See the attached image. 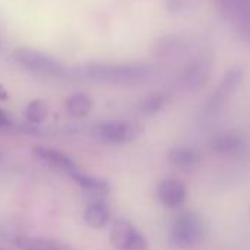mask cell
Here are the masks:
<instances>
[{
    "label": "cell",
    "mask_w": 250,
    "mask_h": 250,
    "mask_svg": "<svg viewBox=\"0 0 250 250\" xmlns=\"http://www.w3.org/2000/svg\"><path fill=\"white\" fill-rule=\"evenodd\" d=\"M155 75L152 66L145 64H105L94 63L76 72V78L111 85H141Z\"/></svg>",
    "instance_id": "6da1fadb"
},
{
    "label": "cell",
    "mask_w": 250,
    "mask_h": 250,
    "mask_svg": "<svg viewBox=\"0 0 250 250\" xmlns=\"http://www.w3.org/2000/svg\"><path fill=\"white\" fill-rule=\"evenodd\" d=\"M207 231V224L199 214L183 212L171 226L170 243L176 249H192L205 240Z\"/></svg>",
    "instance_id": "7a4b0ae2"
},
{
    "label": "cell",
    "mask_w": 250,
    "mask_h": 250,
    "mask_svg": "<svg viewBox=\"0 0 250 250\" xmlns=\"http://www.w3.org/2000/svg\"><path fill=\"white\" fill-rule=\"evenodd\" d=\"M142 127L130 120H105L92 127V135L104 144L122 145L135 141Z\"/></svg>",
    "instance_id": "3957f363"
},
{
    "label": "cell",
    "mask_w": 250,
    "mask_h": 250,
    "mask_svg": "<svg viewBox=\"0 0 250 250\" xmlns=\"http://www.w3.org/2000/svg\"><path fill=\"white\" fill-rule=\"evenodd\" d=\"M13 56L21 66H23L31 72L48 75V76L64 75V67L62 66V63L44 51L32 50L28 47H19L13 51Z\"/></svg>",
    "instance_id": "277c9868"
},
{
    "label": "cell",
    "mask_w": 250,
    "mask_h": 250,
    "mask_svg": "<svg viewBox=\"0 0 250 250\" xmlns=\"http://www.w3.org/2000/svg\"><path fill=\"white\" fill-rule=\"evenodd\" d=\"M110 242L116 250H148L146 237L127 220L119 218L113 223Z\"/></svg>",
    "instance_id": "5b68a950"
},
{
    "label": "cell",
    "mask_w": 250,
    "mask_h": 250,
    "mask_svg": "<svg viewBox=\"0 0 250 250\" xmlns=\"http://www.w3.org/2000/svg\"><path fill=\"white\" fill-rule=\"evenodd\" d=\"M32 155L41 164L50 167L54 171L66 174L69 177H72L79 170L76 167V164L70 160L69 155H66L62 151H57V149H51V148H45V146H35L32 149Z\"/></svg>",
    "instance_id": "8992f818"
},
{
    "label": "cell",
    "mask_w": 250,
    "mask_h": 250,
    "mask_svg": "<svg viewBox=\"0 0 250 250\" xmlns=\"http://www.w3.org/2000/svg\"><path fill=\"white\" fill-rule=\"evenodd\" d=\"M188 198V188L179 179H166L157 186V199L166 208H179Z\"/></svg>",
    "instance_id": "52a82bcc"
},
{
    "label": "cell",
    "mask_w": 250,
    "mask_h": 250,
    "mask_svg": "<svg viewBox=\"0 0 250 250\" xmlns=\"http://www.w3.org/2000/svg\"><path fill=\"white\" fill-rule=\"evenodd\" d=\"M168 161L173 167L186 174H190L201 167L202 155L193 146H177L168 152Z\"/></svg>",
    "instance_id": "ba28073f"
},
{
    "label": "cell",
    "mask_w": 250,
    "mask_h": 250,
    "mask_svg": "<svg viewBox=\"0 0 250 250\" xmlns=\"http://www.w3.org/2000/svg\"><path fill=\"white\" fill-rule=\"evenodd\" d=\"M209 148L214 154L223 157H240L245 154L246 142L240 135L236 133H224L215 136L209 142Z\"/></svg>",
    "instance_id": "9c48e42d"
},
{
    "label": "cell",
    "mask_w": 250,
    "mask_h": 250,
    "mask_svg": "<svg viewBox=\"0 0 250 250\" xmlns=\"http://www.w3.org/2000/svg\"><path fill=\"white\" fill-rule=\"evenodd\" d=\"M209 67L211 66L205 60H199V62L192 63L190 66H188L185 69V72L180 78V83L189 89H195V88L202 86L209 76V70H211Z\"/></svg>",
    "instance_id": "30bf717a"
},
{
    "label": "cell",
    "mask_w": 250,
    "mask_h": 250,
    "mask_svg": "<svg viewBox=\"0 0 250 250\" xmlns=\"http://www.w3.org/2000/svg\"><path fill=\"white\" fill-rule=\"evenodd\" d=\"M16 248L21 250H73L67 243L45 237H28L21 236L15 240Z\"/></svg>",
    "instance_id": "8fae6325"
},
{
    "label": "cell",
    "mask_w": 250,
    "mask_h": 250,
    "mask_svg": "<svg viewBox=\"0 0 250 250\" xmlns=\"http://www.w3.org/2000/svg\"><path fill=\"white\" fill-rule=\"evenodd\" d=\"M83 218L91 229H104L111 220V211L105 202H92L85 209Z\"/></svg>",
    "instance_id": "7c38bea8"
},
{
    "label": "cell",
    "mask_w": 250,
    "mask_h": 250,
    "mask_svg": "<svg viewBox=\"0 0 250 250\" xmlns=\"http://www.w3.org/2000/svg\"><path fill=\"white\" fill-rule=\"evenodd\" d=\"M64 105H66V111L69 113V116H72L75 119H83L91 113L94 103L89 95L76 92L66 98Z\"/></svg>",
    "instance_id": "4fadbf2b"
},
{
    "label": "cell",
    "mask_w": 250,
    "mask_h": 250,
    "mask_svg": "<svg viewBox=\"0 0 250 250\" xmlns=\"http://www.w3.org/2000/svg\"><path fill=\"white\" fill-rule=\"evenodd\" d=\"M76 185H79L83 190H89V192H97V193H105L110 190V185L103 180V179H97L92 177L89 174L82 173L81 170H78L72 177H70Z\"/></svg>",
    "instance_id": "5bb4252c"
},
{
    "label": "cell",
    "mask_w": 250,
    "mask_h": 250,
    "mask_svg": "<svg viewBox=\"0 0 250 250\" xmlns=\"http://www.w3.org/2000/svg\"><path fill=\"white\" fill-rule=\"evenodd\" d=\"M23 116H25L26 122H29L32 125L44 123L45 119L48 117V103L45 100H34V101H31L25 107Z\"/></svg>",
    "instance_id": "9a60e30c"
},
{
    "label": "cell",
    "mask_w": 250,
    "mask_h": 250,
    "mask_svg": "<svg viewBox=\"0 0 250 250\" xmlns=\"http://www.w3.org/2000/svg\"><path fill=\"white\" fill-rule=\"evenodd\" d=\"M242 81H243V69H240V67L230 69L223 78V82H221V86L218 91L220 95L226 97L227 94L236 91L239 88V85L242 83Z\"/></svg>",
    "instance_id": "2e32d148"
},
{
    "label": "cell",
    "mask_w": 250,
    "mask_h": 250,
    "mask_svg": "<svg viewBox=\"0 0 250 250\" xmlns=\"http://www.w3.org/2000/svg\"><path fill=\"white\" fill-rule=\"evenodd\" d=\"M167 104V95L157 92V94H151L146 98H144L139 104V110L144 114H155L158 113L164 105Z\"/></svg>",
    "instance_id": "e0dca14e"
},
{
    "label": "cell",
    "mask_w": 250,
    "mask_h": 250,
    "mask_svg": "<svg viewBox=\"0 0 250 250\" xmlns=\"http://www.w3.org/2000/svg\"><path fill=\"white\" fill-rule=\"evenodd\" d=\"M10 126H13V120H12L10 114L0 108V130L1 129H7Z\"/></svg>",
    "instance_id": "ac0fdd59"
},
{
    "label": "cell",
    "mask_w": 250,
    "mask_h": 250,
    "mask_svg": "<svg viewBox=\"0 0 250 250\" xmlns=\"http://www.w3.org/2000/svg\"><path fill=\"white\" fill-rule=\"evenodd\" d=\"M9 98V94L6 91V88L3 85H0V101H6Z\"/></svg>",
    "instance_id": "d6986e66"
},
{
    "label": "cell",
    "mask_w": 250,
    "mask_h": 250,
    "mask_svg": "<svg viewBox=\"0 0 250 250\" xmlns=\"http://www.w3.org/2000/svg\"><path fill=\"white\" fill-rule=\"evenodd\" d=\"M0 250H3V249H0Z\"/></svg>",
    "instance_id": "ffe728a7"
}]
</instances>
